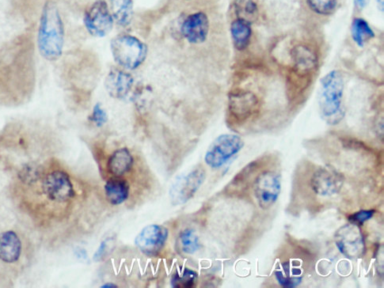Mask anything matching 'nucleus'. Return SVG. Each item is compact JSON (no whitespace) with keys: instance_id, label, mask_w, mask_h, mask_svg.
<instances>
[{"instance_id":"nucleus-1","label":"nucleus","mask_w":384,"mask_h":288,"mask_svg":"<svg viewBox=\"0 0 384 288\" xmlns=\"http://www.w3.org/2000/svg\"><path fill=\"white\" fill-rule=\"evenodd\" d=\"M8 195L19 222L41 247L52 248L79 200V187L58 159L48 157L18 167Z\"/></svg>"},{"instance_id":"nucleus-2","label":"nucleus","mask_w":384,"mask_h":288,"mask_svg":"<svg viewBox=\"0 0 384 288\" xmlns=\"http://www.w3.org/2000/svg\"><path fill=\"white\" fill-rule=\"evenodd\" d=\"M35 257L33 238L18 228L0 233V285L13 286L32 265Z\"/></svg>"},{"instance_id":"nucleus-3","label":"nucleus","mask_w":384,"mask_h":288,"mask_svg":"<svg viewBox=\"0 0 384 288\" xmlns=\"http://www.w3.org/2000/svg\"><path fill=\"white\" fill-rule=\"evenodd\" d=\"M37 44L43 59L58 60L64 51L65 26L58 6L47 2L43 6L39 21Z\"/></svg>"},{"instance_id":"nucleus-4","label":"nucleus","mask_w":384,"mask_h":288,"mask_svg":"<svg viewBox=\"0 0 384 288\" xmlns=\"http://www.w3.org/2000/svg\"><path fill=\"white\" fill-rule=\"evenodd\" d=\"M344 90V76L337 70L327 73L321 80L319 108L321 114L328 123L337 124L344 116L342 108Z\"/></svg>"},{"instance_id":"nucleus-5","label":"nucleus","mask_w":384,"mask_h":288,"mask_svg":"<svg viewBox=\"0 0 384 288\" xmlns=\"http://www.w3.org/2000/svg\"><path fill=\"white\" fill-rule=\"evenodd\" d=\"M110 50L116 64L129 71L142 66L149 53L148 46L129 34L118 35L112 39Z\"/></svg>"},{"instance_id":"nucleus-6","label":"nucleus","mask_w":384,"mask_h":288,"mask_svg":"<svg viewBox=\"0 0 384 288\" xmlns=\"http://www.w3.org/2000/svg\"><path fill=\"white\" fill-rule=\"evenodd\" d=\"M260 111V100L252 90H236L228 97L230 120L237 124L247 122Z\"/></svg>"},{"instance_id":"nucleus-7","label":"nucleus","mask_w":384,"mask_h":288,"mask_svg":"<svg viewBox=\"0 0 384 288\" xmlns=\"http://www.w3.org/2000/svg\"><path fill=\"white\" fill-rule=\"evenodd\" d=\"M243 146V139L238 135H220L209 146L205 156L206 163L212 168H220L238 154Z\"/></svg>"},{"instance_id":"nucleus-8","label":"nucleus","mask_w":384,"mask_h":288,"mask_svg":"<svg viewBox=\"0 0 384 288\" xmlns=\"http://www.w3.org/2000/svg\"><path fill=\"white\" fill-rule=\"evenodd\" d=\"M206 178V171L202 166L194 168L191 171L178 177L170 188V198L173 205H183L192 199L203 185Z\"/></svg>"},{"instance_id":"nucleus-9","label":"nucleus","mask_w":384,"mask_h":288,"mask_svg":"<svg viewBox=\"0 0 384 288\" xmlns=\"http://www.w3.org/2000/svg\"><path fill=\"white\" fill-rule=\"evenodd\" d=\"M87 31L95 38H104L113 30L114 20L104 0H97L86 11L83 17Z\"/></svg>"},{"instance_id":"nucleus-10","label":"nucleus","mask_w":384,"mask_h":288,"mask_svg":"<svg viewBox=\"0 0 384 288\" xmlns=\"http://www.w3.org/2000/svg\"><path fill=\"white\" fill-rule=\"evenodd\" d=\"M253 188L258 206L264 210L269 209L281 193V178L274 171H262L255 179Z\"/></svg>"},{"instance_id":"nucleus-11","label":"nucleus","mask_w":384,"mask_h":288,"mask_svg":"<svg viewBox=\"0 0 384 288\" xmlns=\"http://www.w3.org/2000/svg\"><path fill=\"white\" fill-rule=\"evenodd\" d=\"M169 235V230L161 225H149L137 235L135 244L146 256L156 257L164 250Z\"/></svg>"},{"instance_id":"nucleus-12","label":"nucleus","mask_w":384,"mask_h":288,"mask_svg":"<svg viewBox=\"0 0 384 288\" xmlns=\"http://www.w3.org/2000/svg\"><path fill=\"white\" fill-rule=\"evenodd\" d=\"M343 183V175L330 166L319 168L311 179L312 191L320 196L338 194Z\"/></svg>"},{"instance_id":"nucleus-13","label":"nucleus","mask_w":384,"mask_h":288,"mask_svg":"<svg viewBox=\"0 0 384 288\" xmlns=\"http://www.w3.org/2000/svg\"><path fill=\"white\" fill-rule=\"evenodd\" d=\"M180 31L188 43L197 46L203 44L210 32V21L203 11L193 13L184 19Z\"/></svg>"},{"instance_id":"nucleus-14","label":"nucleus","mask_w":384,"mask_h":288,"mask_svg":"<svg viewBox=\"0 0 384 288\" xmlns=\"http://www.w3.org/2000/svg\"><path fill=\"white\" fill-rule=\"evenodd\" d=\"M336 238L339 250L347 257H358L364 251V240L357 225L351 223L341 228L337 233Z\"/></svg>"},{"instance_id":"nucleus-15","label":"nucleus","mask_w":384,"mask_h":288,"mask_svg":"<svg viewBox=\"0 0 384 288\" xmlns=\"http://www.w3.org/2000/svg\"><path fill=\"white\" fill-rule=\"evenodd\" d=\"M292 71L297 74L312 77L319 65L317 53L307 45L299 44L292 48Z\"/></svg>"},{"instance_id":"nucleus-16","label":"nucleus","mask_w":384,"mask_h":288,"mask_svg":"<svg viewBox=\"0 0 384 288\" xmlns=\"http://www.w3.org/2000/svg\"><path fill=\"white\" fill-rule=\"evenodd\" d=\"M134 83V77L130 73L124 70L113 68L105 80V87L112 97L124 100L130 93Z\"/></svg>"},{"instance_id":"nucleus-17","label":"nucleus","mask_w":384,"mask_h":288,"mask_svg":"<svg viewBox=\"0 0 384 288\" xmlns=\"http://www.w3.org/2000/svg\"><path fill=\"white\" fill-rule=\"evenodd\" d=\"M262 166V160H256L244 167L242 170L236 175L234 179L227 186V192L230 194H238L247 191L249 185L255 181Z\"/></svg>"},{"instance_id":"nucleus-18","label":"nucleus","mask_w":384,"mask_h":288,"mask_svg":"<svg viewBox=\"0 0 384 288\" xmlns=\"http://www.w3.org/2000/svg\"><path fill=\"white\" fill-rule=\"evenodd\" d=\"M134 159L127 147L116 150L107 161V170L114 177H122L134 166Z\"/></svg>"},{"instance_id":"nucleus-19","label":"nucleus","mask_w":384,"mask_h":288,"mask_svg":"<svg viewBox=\"0 0 384 288\" xmlns=\"http://www.w3.org/2000/svg\"><path fill=\"white\" fill-rule=\"evenodd\" d=\"M251 24L240 18H235L230 26V38L234 47L238 51L247 49L252 39L253 30Z\"/></svg>"},{"instance_id":"nucleus-20","label":"nucleus","mask_w":384,"mask_h":288,"mask_svg":"<svg viewBox=\"0 0 384 288\" xmlns=\"http://www.w3.org/2000/svg\"><path fill=\"white\" fill-rule=\"evenodd\" d=\"M104 189L107 200L112 206H120L129 198V184L122 177H114L108 180Z\"/></svg>"},{"instance_id":"nucleus-21","label":"nucleus","mask_w":384,"mask_h":288,"mask_svg":"<svg viewBox=\"0 0 384 288\" xmlns=\"http://www.w3.org/2000/svg\"><path fill=\"white\" fill-rule=\"evenodd\" d=\"M111 14L115 22L122 26H129L134 18L132 0H110Z\"/></svg>"},{"instance_id":"nucleus-22","label":"nucleus","mask_w":384,"mask_h":288,"mask_svg":"<svg viewBox=\"0 0 384 288\" xmlns=\"http://www.w3.org/2000/svg\"><path fill=\"white\" fill-rule=\"evenodd\" d=\"M234 11L236 18L252 25L260 18V8L256 0H235Z\"/></svg>"},{"instance_id":"nucleus-23","label":"nucleus","mask_w":384,"mask_h":288,"mask_svg":"<svg viewBox=\"0 0 384 288\" xmlns=\"http://www.w3.org/2000/svg\"><path fill=\"white\" fill-rule=\"evenodd\" d=\"M351 36L355 43L358 47L363 48L367 40L374 38L375 35L366 19L356 18L351 26Z\"/></svg>"},{"instance_id":"nucleus-24","label":"nucleus","mask_w":384,"mask_h":288,"mask_svg":"<svg viewBox=\"0 0 384 288\" xmlns=\"http://www.w3.org/2000/svg\"><path fill=\"white\" fill-rule=\"evenodd\" d=\"M302 270L297 267H292L290 262L284 264L283 271L276 272V277L279 284L285 287H295L302 282L299 274Z\"/></svg>"},{"instance_id":"nucleus-25","label":"nucleus","mask_w":384,"mask_h":288,"mask_svg":"<svg viewBox=\"0 0 384 288\" xmlns=\"http://www.w3.org/2000/svg\"><path fill=\"white\" fill-rule=\"evenodd\" d=\"M198 273L191 270L185 269L181 272H176L171 277V284L174 288H192L196 284Z\"/></svg>"},{"instance_id":"nucleus-26","label":"nucleus","mask_w":384,"mask_h":288,"mask_svg":"<svg viewBox=\"0 0 384 288\" xmlns=\"http://www.w3.org/2000/svg\"><path fill=\"white\" fill-rule=\"evenodd\" d=\"M310 9L323 16H329L336 11L340 0H306Z\"/></svg>"},{"instance_id":"nucleus-27","label":"nucleus","mask_w":384,"mask_h":288,"mask_svg":"<svg viewBox=\"0 0 384 288\" xmlns=\"http://www.w3.org/2000/svg\"><path fill=\"white\" fill-rule=\"evenodd\" d=\"M179 242L181 251L186 255H193L200 249L198 237L191 229H186L180 234Z\"/></svg>"},{"instance_id":"nucleus-28","label":"nucleus","mask_w":384,"mask_h":288,"mask_svg":"<svg viewBox=\"0 0 384 288\" xmlns=\"http://www.w3.org/2000/svg\"><path fill=\"white\" fill-rule=\"evenodd\" d=\"M90 121L93 122L97 127L101 128L108 121V114L102 107L100 103H97L92 111V115L90 117Z\"/></svg>"},{"instance_id":"nucleus-29","label":"nucleus","mask_w":384,"mask_h":288,"mask_svg":"<svg viewBox=\"0 0 384 288\" xmlns=\"http://www.w3.org/2000/svg\"><path fill=\"white\" fill-rule=\"evenodd\" d=\"M374 214V210H360V212L356 213L348 216V220L350 221L351 223L357 225V226H358V225H361L369 220L370 219H372Z\"/></svg>"},{"instance_id":"nucleus-30","label":"nucleus","mask_w":384,"mask_h":288,"mask_svg":"<svg viewBox=\"0 0 384 288\" xmlns=\"http://www.w3.org/2000/svg\"><path fill=\"white\" fill-rule=\"evenodd\" d=\"M107 241L108 240H105L101 243L100 247L99 249H97L94 256L95 261H100V260L102 258L103 255H105V252L107 250Z\"/></svg>"},{"instance_id":"nucleus-31","label":"nucleus","mask_w":384,"mask_h":288,"mask_svg":"<svg viewBox=\"0 0 384 288\" xmlns=\"http://www.w3.org/2000/svg\"><path fill=\"white\" fill-rule=\"evenodd\" d=\"M354 1L360 9H364L368 3V0H354Z\"/></svg>"},{"instance_id":"nucleus-32","label":"nucleus","mask_w":384,"mask_h":288,"mask_svg":"<svg viewBox=\"0 0 384 288\" xmlns=\"http://www.w3.org/2000/svg\"><path fill=\"white\" fill-rule=\"evenodd\" d=\"M101 287L102 288H114V287H117V286L114 284H111V283H109V284H103L102 286H101Z\"/></svg>"},{"instance_id":"nucleus-33","label":"nucleus","mask_w":384,"mask_h":288,"mask_svg":"<svg viewBox=\"0 0 384 288\" xmlns=\"http://www.w3.org/2000/svg\"><path fill=\"white\" fill-rule=\"evenodd\" d=\"M377 4H378L380 9L383 11L384 0H376Z\"/></svg>"}]
</instances>
